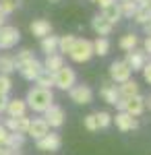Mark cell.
<instances>
[{"mask_svg": "<svg viewBox=\"0 0 151 155\" xmlns=\"http://www.w3.org/2000/svg\"><path fill=\"white\" fill-rule=\"evenodd\" d=\"M143 52H145V54L151 58V35L145 39V44H143Z\"/></svg>", "mask_w": 151, "mask_h": 155, "instance_id": "39", "label": "cell"}, {"mask_svg": "<svg viewBox=\"0 0 151 155\" xmlns=\"http://www.w3.org/2000/svg\"><path fill=\"white\" fill-rule=\"evenodd\" d=\"M93 116H95V122H97V128H108L112 124V114L110 112L102 110V112H95Z\"/></svg>", "mask_w": 151, "mask_h": 155, "instance_id": "29", "label": "cell"}, {"mask_svg": "<svg viewBox=\"0 0 151 155\" xmlns=\"http://www.w3.org/2000/svg\"><path fill=\"white\" fill-rule=\"evenodd\" d=\"M112 122H116V126L122 132H128V130L139 128V120L133 118V116H128V114H124V112H118L116 116H112Z\"/></svg>", "mask_w": 151, "mask_h": 155, "instance_id": "12", "label": "cell"}, {"mask_svg": "<svg viewBox=\"0 0 151 155\" xmlns=\"http://www.w3.org/2000/svg\"><path fill=\"white\" fill-rule=\"evenodd\" d=\"M91 27H93V31L97 33V37H106V35L112 33V27H114V25H110L102 15H95L91 19Z\"/></svg>", "mask_w": 151, "mask_h": 155, "instance_id": "17", "label": "cell"}, {"mask_svg": "<svg viewBox=\"0 0 151 155\" xmlns=\"http://www.w3.org/2000/svg\"><path fill=\"white\" fill-rule=\"evenodd\" d=\"M25 143V134H19V132H8V139H6V149L11 151H21V147Z\"/></svg>", "mask_w": 151, "mask_h": 155, "instance_id": "21", "label": "cell"}, {"mask_svg": "<svg viewBox=\"0 0 151 155\" xmlns=\"http://www.w3.org/2000/svg\"><path fill=\"white\" fill-rule=\"evenodd\" d=\"M116 107L118 112H124L128 116H141L143 112H145V97L141 95H133V97H120L116 101Z\"/></svg>", "mask_w": 151, "mask_h": 155, "instance_id": "2", "label": "cell"}, {"mask_svg": "<svg viewBox=\"0 0 151 155\" xmlns=\"http://www.w3.org/2000/svg\"><path fill=\"white\" fill-rule=\"evenodd\" d=\"M19 72L23 74V79H27V81H35L44 72V64L37 58H33V60H29V62H25L23 66H19Z\"/></svg>", "mask_w": 151, "mask_h": 155, "instance_id": "10", "label": "cell"}, {"mask_svg": "<svg viewBox=\"0 0 151 155\" xmlns=\"http://www.w3.org/2000/svg\"><path fill=\"white\" fill-rule=\"evenodd\" d=\"M29 29H31V33H33L35 37H48L52 35V23L50 21H46V19H35L33 23L29 25Z\"/></svg>", "mask_w": 151, "mask_h": 155, "instance_id": "14", "label": "cell"}, {"mask_svg": "<svg viewBox=\"0 0 151 155\" xmlns=\"http://www.w3.org/2000/svg\"><path fill=\"white\" fill-rule=\"evenodd\" d=\"M0 155H6V147H0Z\"/></svg>", "mask_w": 151, "mask_h": 155, "instance_id": "44", "label": "cell"}, {"mask_svg": "<svg viewBox=\"0 0 151 155\" xmlns=\"http://www.w3.org/2000/svg\"><path fill=\"white\" fill-rule=\"evenodd\" d=\"M27 107H31L33 112L44 114L48 107L54 104V93L48 91V89H39V87H31L27 91V99H25Z\"/></svg>", "mask_w": 151, "mask_h": 155, "instance_id": "1", "label": "cell"}, {"mask_svg": "<svg viewBox=\"0 0 151 155\" xmlns=\"http://www.w3.org/2000/svg\"><path fill=\"white\" fill-rule=\"evenodd\" d=\"M143 29H145V33H147V37H149L151 35V15H149V21L143 25Z\"/></svg>", "mask_w": 151, "mask_h": 155, "instance_id": "40", "label": "cell"}, {"mask_svg": "<svg viewBox=\"0 0 151 155\" xmlns=\"http://www.w3.org/2000/svg\"><path fill=\"white\" fill-rule=\"evenodd\" d=\"M64 110L56 104H52V106L48 107L46 112H44V120H46V124L50 128H60L62 124H64Z\"/></svg>", "mask_w": 151, "mask_h": 155, "instance_id": "9", "label": "cell"}, {"mask_svg": "<svg viewBox=\"0 0 151 155\" xmlns=\"http://www.w3.org/2000/svg\"><path fill=\"white\" fill-rule=\"evenodd\" d=\"M149 2H151V0H149Z\"/></svg>", "mask_w": 151, "mask_h": 155, "instance_id": "48", "label": "cell"}, {"mask_svg": "<svg viewBox=\"0 0 151 155\" xmlns=\"http://www.w3.org/2000/svg\"><path fill=\"white\" fill-rule=\"evenodd\" d=\"M137 44H139V37L135 35V33H126V35L120 39V48L124 50V52L135 50V48H137Z\"/></svg>", "mask_w": 151, "mask_h": 155, "instance_id": "27", "label": "cell"}, {"mask_svg": "<svg viewBox=\"0 0 151 155\" xmlns=\"http://www.w3.org/2000/svg\"><path fill=\"white\" fill-rule=\"evenodd\" d=\"M118 4H120V12H122V17H126V19H133V17H135V12H137V4H135L133 0L118 2Z\"/></svg>", "mask_w": 151, "mask_h": 155, "instance_id": "30", "label": "cell"}, {"mask_svg": "<svg viewBox=\"0 0 151 155\" xmlns=\"http://www.w3.org/2000/svg\"><path fill=\"white\" fill-rule=\"evenodd\" d=\"M141 72H143V79H145V81L151 85V60L145 64V66H143V71H141Z\"/></svg>", "mask_w": 151, "mask_h": 155, "instance_id": "36", "label": "cell"}, {"mask_svg": "<svg viewBox=\"0 0 151 155\" xmlns=\"http://www.w3.org/2000/svg\"><path fill=\"white\" fill-rule=\"evenodd\" d=\"M12 89V81L11 77H4L0 74V95H8V91Z\"/></svg>", "mask_w": 151, "mask_h": 155, "instance_id": "34", "label": "cell"}, {"mask_svg": "<svg viewBox=\"0 0 151 155\" xmlns=\"http://www.w3.org/2000/svg\"><path fill=\"white\" fill-rule=\"evenodd\" d=\"M95 2H97V4H99L102 8H106L108 4H112V2H116V0H95Z\"/></svg>", "mask_w": 151, "mask_h": 155, "instance_id": "41", "label": "cell"}, {"mask_svg": "<svg viewBox=\"0 0 151 155\" xmlns=\"http://www.w3.org/2000/svg\"><path fill=\"white\" fill-rule=\"evenodd\" d=\"M25 112H27V104H25V99H19V97L8 99V106H6V114H8V118H21V116H25Z\"/></svg>", "mask_w": 151, "mask_h": 155, "instance_id": "15", "label": "cell"}, {"mask_svg": "<svg viewBox=\"0 0 151 155\" xmlns=\"http://www.w3.org/2000/svg\"><path fill=\"white\" fill-rule=\"evenodd\" d=\"M6 106H8V95H0V114L6 112Z\"/></svg>", "mask_w": 151, "mask_h": 155, "instance_id": "38", "label": "cell"}, {"mask_svg": "<svg viewBox=\"0 0 151 155\" xmlns=\"http://www.w3.org/2000/svg\"><path fill=\"white\" fill-rule=\"evenodd\" d=\"M48 132H50V126L46 124V120L44 118H33L29 122V128H27V134L29 137H33L35 141H39V139H44Z\"/></svg>", "mask_w": 151, "mask_h": 155, "instance_id": "13", "label": "cell"}, {"mask_svg": "<svg viewBox=\"0 0 151 155\" xmlns=\"http://www.w3.org/2000/svg\"><path fill=\"white\" fill-rule=\"evenodd\" d=\"M69 97H70V101H75L79 106H87L93 99V91L89 85H75L72 89H69Z\"/></svg>", "mask_w": 151, "mask_h": 155, "instance_id": "7", "label": "cell"}, {"mask_svg": "<svg viewBox=\"0 0 151 155\" xmlns=\"http://www.w3.org/2000/svg\"><path fill=\"white\" fill-rule=\"evenodd\" d=\"M83 124H85V128H87L89 132L97 130V122H95V116H93V114H87V116L83 118Z\"/></svg>", "mask_w": 151, "mask_h": 155, "instance_id": "35", "label": "cell"}, {"mask_svg": "<svg viewBox=\"0 0 151 155\" xmlns=\"http://www.w3.org/2000/svg\"><path fill=\"white\" fill-rule=\"evenodd\" d=\"M4 17H6V15L0 11V27H4Z\"/></svg>", "mask_w": 151, "mask_h": 155, "instance_id": "42", "label": "cell"}, {"mask_svg": "<svg viewBox=\"0 0 151 155\" xmlns=\"http://www.w3.org/2000/svg\"><path fill=\"white\" fill-rule=\"evenodd\" d=\"M39 48H42V52H44L46 56L58 54V37H56V35L44 37V39H42V44H39Z\"/></svg>", "mask_w": 151, "mask_h": 155, "instance_id": "20", "label": "cell"}, {"mask_svg": "<svg viewBox=\"0 0 151 155\" xmlns=\"http://www.w3.org/2000/svg\"><path fill=\"white\" fill-rule=\"evenodd\" d=\"M130 74H133V71L126 66L124 60H114L110 64V79H112L114 85L116 83L122 85V83H126V81H130Z\"/></svg>", "mask_w": 151, "mask_h": 155, "instance_id": "5", "label": "cell"}, {"mask_svg": "<svg viewBox=\"0 0 151 155\" xmlns=\"http://www.w3.org/2000/svg\"><path fill=\"white\" fill-rule=\"evenodd\" d=\"M149 15H151V8H147V6H137V12H135V23L139 25H145L147 21H149Z\"/></svg>", "mask_w": 151, "mask_h": 155, "instance_id": "31", "label": "cell"}, {"mask_svg": "<svg viewBox=\"0 0 151 155\" xmlns=\"http://www.w3.org/2000/svg\"><path fill=\"white\" fill-rule=\"evenodd\" d=\"M21 39V31L12 25H4L0 27V50H11L19 44Z\"/></svg>", "mask_w": 151, "mask_h": 155, "instance_id": "6", "label": "cell"}, {"mask_svg": "<svg viewBox=\"0 0 151 155\" xmlns=\"http://www.w3.org/2000/svg\"><path fill=\"white\" fill-rule=\"evenodd\" d=\"M12 71H17L15 62H12V56H0V74L8 77Z\"/></svg>", "mask_w": 151, "mask_h": 155, "instance_id": "28", "label": "cell"}, {"mask_svg": "<svg viewBox=\"0 0 151 155\" xmlns=\"http://www.w3.org/2000/svg\"><path fill=\"white\" fill-rule=\"evenodd\" d=\"M69 56L75 62H87V60L93 56V44L89 41V39H85V37H81V39H75V44H72V48H70Z\"/></svg>", "mask_w": 151, "mask_h": 155, "instance_id": "3", "label": "cell"}, {"mask_svg": "<svg viewBox=\"0 0 151 155\" xmlns=\"http://www.w3.org/2000/svg\"><path fill=\"white\" fill-rule=\"evenodd\" d=\"M35 87H39V89H48V91H52V87H54V74H50V72H42L37 79H35Z\"/></svg>", "mask_w": 151, "mask_h": 155, "instance_id": "24", "label": "cell"}, {"mask_svg": "<svg viewBox=\"0 0 151 155\" xmlns=\"http://www.w3.org/2000/svg\"><path fill=\"white\" fill-rule=\"evenodd\" d=\"M42 64H44V71H46V72L54 74L56 71H60V68L64 66V56H60V54H52V56H46V60H44Z\"/></svg>", "mask_w": 151, "mask_h": 155, "instance_id": "19", "label": "cell"}, {"mask_svg": "<svg viewBox=\"0 0 151 155\" xmlns=\"http://www.w3.org/2000/svg\"><path fill=\"white\" fill-rule=\"evenodd\" d=\"M118 2H126V0H118Z\"/></svg>", "mask_w": 151, "mask_h": 155, "instance_id": "46", "label": "cell"}, {"mask_svg": "<svg viewBox=\"0 0 151 155\" xmlns=\"http://www.w3.org/2000/svg\"><path fill=\"white\" fill-rule=\"evenodd\" d=\"M19 4H21V0H0V11L4 15H11L19 8Z\"/></svg>", "mask_w": 151, "mask_h": 155, "instance_id": "32", "label": "cell"}, {"mask_svg": "<svg viewBox=\"0 0 151 155\" xmlns=\"http://www.w3.org/2000/svg\"><path fill=\"white\" fill-rule=\"evenodd\" d=\"M99 15H102V17H104L110 25H116L118 21L122 19V12H120V4H118V2L108 4L106 8H102V12H99Z\"/></svg>", "mask_w": 151, "mask_h": 155, "instance_id": "18", "label": "cell"}, {"mask_svg": "<svg viewBox=\"0 0 151 155\" xmlns=\"http://www.w3.org/2000/svg\"><path fill=\"white\" fill-rule=\"evenodd\" d=\"M91 44H93V54H97V56H106L110 52V39L108 37H97Z\"/></svg>", "mask_w": 151, "mask_h": 155, "instance_id": "23", "label": "cell"}, {"mask_svg": "<svg viewBox=\"0 0 151 155\" xmlns=\"http://www.w3.org/2000/svg\"><path fill=\"white\" fill-rule=\"evenodd\" d=\"M29 122H31V118H27V116H21V118H17V120H15V132H19V134H27Z\"/></svg>", "mask_w": 151, "mask_h": 155, "instance_id": "33", "label": "cell"}, {"mask_svg": "<svg viewBox=\"0 0 151 155\" xmlns=\"http://www.w3.org/2000/svg\"><path fill=\"white\" fill-rule=\"evenodd\" d=\"M99 95L104 97L106 104H112V106H116V101L120 99V93H118V85H114V83H104V85H102V89H99Z\"/></svg>", "mask_w": 151, "mask_h": 155, "instance_id": "16", "label": "cell"}, {"mask_svg": "<svg viewBox=\"0 0 151 155\" xmlns=\"http://www.w3.org/2000/svg\"><path fill=\"white\" fill-rule=\"evenodd\" d=\"M145 106H149V110H151V95L147 97V99H145Z\"/></svg>", "mask_w": 151, "mask_h": 155, "instance_id": "43", "label": "cell"}, {"mask_svg": "<svg viewBox=\"0 0 151 155\" xmlns=\"http://www.w3.org/2000/svg\"><path fill=\"white\" fill-rule=\"evenodd\" d=\"M118 93H120V97L139 95V83H137V81H126V83L118 85Z\"/></svg>", "mask_w": 151, "mask_h": 155, "instance_id": "22", "label": "cell"}, {"mask_svg": "<svg viewBox=\"0 0 151 155\" xmlns=\"http://www.w3.org/2000/svg\"><path fill=\"white\" fill-rule=\"evenodd\" d=\"M35 145H37V149L39 151H58L60 145H62V139H60L58 132H48L44 139H39V141H35Z\"/></svg>", "mask_w": 151, "mask_h": 155, "instance_id": "11", "label": "cell"}, {"mask_svg": "<svg viewBox=\"0 0 151 155\" xmlns=\"http://www.w3.org/2000/svg\"><path fill=\"white\" fill-rule=\"evenodd\" d=\"M124 62H126V66L130 68V71H143V66L149 62V56L143 52V50L135 48L130 50V52H126V58H124Z\"/></svg>", "mask_w": 151, "mask_h": 155, "instance_id": "8", "label": "cell"}, {"mask_svg": "<svg viewBox=\"0 0 151 155\" xmlns=\"http://www.w3.org/2000/svg\"><path fill=\"white\" fill-rule=\"evenodd\" d=\"M75 39H77L75 35H62V37H58V52H60V56L69 54L70 48H72V44H75Z\"/></svg>", "mask_w": 151, "mask_h": 155, "instance_id": "25", "label": "cell"}, {"mask_svg": "<svg viewBox=\"0 0 151 155\" xmlns=\"http://www.w3.org/2000/svg\"><path fill=\"white\" fill-rule=\"evenodd\" d=\"M6 139H8V130L0 124V147H4V145H6Z\"/></svg>", "mask_w": 151, "mask_h": 155, "instance_id": "37", "label": "cell"}, {"mask_svg": "<svg viewBox=\"0 0 151 155\" xmlns=\"http://www.w3.org/2000/svg\"><path fill=\"white\" fill-rule=\"evenodd\" d=\"M50 2H60V0H50Z\"/></svg>", "mask_w": 151, "mask_h": 155, "instance_id": "45", "label": "cell"}, {"mask_svg": "<svg viewBox=\"0 0 151 155\" xmlns=\"http://www.w3.org/2000/svg\"><path fill=\"white\" fill-rule=\"evenodd\" d=\"M33 52L31 50H21V52H17V56H12V62H15V68H19V66H23L25 62H29V60H33Z\"/></svg>", "mask_w": 151, "mask_h": 155, "instance_id": "26", "label": "cell"}, {"mask_svg": "<svg viewBox=\"0 0 151 155\" xmlns=\"http://www.w3.org/2000/svg\"><path fill=\"white\" fill-rule=\"evenodd\" d=\"M77 85V74L70 66H62L60 71L54 72V87H58L62 91H69Z\"/></svg>", "mask_w": 151, "mask_h": 155, "instance_id": "4", "label": "cell"}, {"mask_svg": "<svg viewBox=\"0 0 151 155\" xmlns=\"http://www.w3.org/2000/svg\"><path fill=\"white\" fill-rule=\"evenodd\" d=\"M93 2H95V0H93Z\"/></svg>", "mask_w": 151, "mask_h": 155, "instance_id": "47", "label": "cell"}]
</instances>
